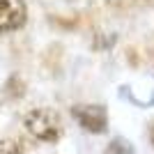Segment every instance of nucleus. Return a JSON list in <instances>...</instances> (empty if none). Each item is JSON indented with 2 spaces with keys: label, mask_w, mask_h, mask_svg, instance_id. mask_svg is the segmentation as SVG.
Here are the masks:
<instances>
[{
  "label": "nucleus",
  "mask_w": 154,
  "mask_h": 154,
  "mask_svg": "<svg viewBox=\"0 0 154 154\" xmlns=\"http://www.w3.org/2000/svg\"><path fill=\"white\" fill-rule=\"evenodd\" d=\"M26 131L42 143H58L62 136V120L51 108H32L23 117Z\"/></svg>",
  "instance_id": "nucleus-1"
},
{
  "label": "nucleus",
  "mask_w": 154,
  "mask_h": 154,
  "mask_svg": "<svg viewBox=\"0 0 154 154\" xmlns=\"http://www.w3.org/2000/svg\"><path fill=\"white\" fill-rule=\"evenodd\" d=\"M71 117L88 134L101 136L108 131V110L101 103H76L71 106Z\"/></svg>",
  "instance_id": "nucleus-2"
},
{
  "label": "nucleus",
  "mask_w": 154,
  "mask_h": 154,
  "mask_svg": "<svg viewBox=\"0 0 154 154\" xmlns=\"http://www.w3.org/2000/svg\"><path fill=\"white\" fill-rule=\"evenodd\" d=\"M26 21H28L26 0H0V35L23 28Z\"/></svg>",
  "instance_id": "nucleus-3"
},
{
  "label": "nucleus",
  "mask_w": 154,
  "mask_h": 154,
  "mask_svg": "<svg viewBox=\"0 0 154 154\" xmlns=\"http://www.w3.org/2000/svg\"><path fill=\"white\" fill-rule=\"evenodd\" d=\"M103 154H136V149H134V145H131L127 138L117 136V138H113V140L106 145Z\"/></svg>",
  "instance_id": "nucleus-4"
},
{
  "label": "nucleus",
  "mask_w": 154,
  "mask_h": 154,
  "mask_svg": "<svg viewBox=\"0 0 154 154\" xmlns=\"http://www.w3.org/2000/svg\"><path fill=\"white\" fill-rule=\"evenodd\" d=\"M0 154H23V145L14 138H5L0 140Z\"/></svg>",
  "instance_id": "nucleus-5"
},
{
  "label": "nucleus",
  "mask_w": 154,
  "mask_h": 154,
  "mask_svg": "<svg viewBox=\"0 0 154 154\" xmlns=\"http://www.w3.org/2000/svg\"><path fill=\"white\" fill-rule=\"evenodd\" d=\"M152 103H154V92L149 94V99H145V101L140 103V106H152Z\"/></svg>",
  "instance_id": "nucleus-6"
},
{
  "label": "nucleus",
  "mask_w": 154,
  "mask_h": 154,
  "mask_svg": "<svg viewBox=\"0 0 154 154\" xmlns=\"http://www.w3.org/2000/svg\"><path fill=\"white\" fill-rule=\"evenodd\" d=\"M149 143H152V147H154V122L149 124Z\"/></svg>",
  "instance_id": "nucleus-7"
}]
</instances>
